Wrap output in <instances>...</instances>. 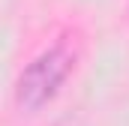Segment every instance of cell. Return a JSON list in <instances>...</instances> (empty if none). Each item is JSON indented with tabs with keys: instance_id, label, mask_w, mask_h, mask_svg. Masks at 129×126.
Here are the masks:
<instances>
[{
	"instance_id": "6da1fadb",
	"label": "cell",
	"mask_w": 129,
	"mask_h": 126,
	"mask_svg": "<svg viewBox=\"0 0 129 126\" xmlns=\"http://www.w3.org/2000/svg\"><path fill=\"white\" fill-rule=\"evenodd\" d=\"M75 66V51H69V45H57L48 54H42L30 69L21 75L18 84V99L24 105H39L54 93L63 78L69 75V69Z\"/></svg>"
}]
</instances>
